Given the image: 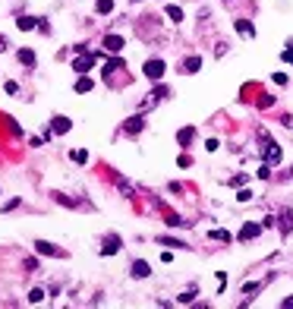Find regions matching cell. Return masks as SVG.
<instances>
[{
    "label": "cell",
    "mask_w": 293,
    "mask_h": 309,
    "mask_svg": "<svg viewBox=\"0 0 293 309\" xmlns=\"http://www.w3.org/2000/svg\"><path fill=\"white\" fill-rule=\"evenodd\" d=\"M258 139L265 142V145H262V154H265V161H268V164H278V161L284 158L281 145H278V142H271V139H268V133H265V130H258Z\"/></svg>",
    "instance_id": "cell-1"
},
{
    "label": "cell",
    "mask_w": 293,
    "mask_h": 309,
    "mask_svg": "<svg viewBox=\"0 0 293 309\" xmlns=\"http://www.w3.org/2000/svg\"><path fill=\"white\" fill-rule=\"evenodd\" d=\"M95 60H98V54H95V51H82L79 60H73V70L79 73V76H85V73L95 66Z\"/></svg>",
    "instance_id": "cell-2"
},
{
    "label": "cell",
    "mask_w": 293,
    "mask_h": 309,
    "mask_svg": "<svg viewBox=\"0 0 293 309\" xmlns=\"http://www.w3.org/2000/svg\"><path fill=\"white\" fill-rule=\"evenodd\" d=\"M35 250H38V256H54V259H63V256H66L60 246L48 243V240H35Z\"/></svg>",
    "instance_id": "cell-3"
},
{
    "label": "cell",
    "mask_w": 293,
    "mask_h": 309,
    "mask_svg": "<svg viewBox=\"0 0 293 309\" xmlns=\"http://www.w3.org/2000/svg\"><path fill=\"white\" fill-rule=\"evenodd\" d=\"M164 70H167L164 60H148V63H145V76H148L151 82H158L161 76H164Z\"/></svg>",
    "instance_id": "cell-4"
},
{
    "label": "cell",
    "mask_w": 293,
    "mask_h": 309,
    "mask_svg": "<svg viewBox=\"0 0 293 309\" xmlns=\"http://www.w3.org/2000/svg\"><path fill=\"white\" fill-rule=\"evenodd\" d=\"M50 130H54L57 136H63V133H70V130H73V120H70V117H63V114H57V117H50Z\"/></svg>",
    "instance_id": "cell-5"
},
{
    "label": "cell",
    "mask_w": 293,
    "mask_h": 309,
    "mask_svg": "<svg viewBox=\"0 0 293 309\" xmlns=\"http://www.w3.org/2000/svg\"><path fill=\"white\" fill-rule=\"evenodd\" d=\"M142 130H145V117H139V114L129 117L126 123H123V133H126V136H139Z\"/></svg>",
    "instance_id": "cell-6"
},
{
    "label": "cell",
    "mask_w": 293,
    "mask_h": 309,
    "mask_svg": "<svg viewBox=\"0 0 293 309\" xmlns=\"http://www.w3.org/2000/svg\"><path fill=\"white\" fill-rule=\"evenodd\" d=\"M278 227H281L284 237L293 230V211H290V208H281V214H278Z\"/></svg>",
    "instance_id": "cell-7"
},
{
    "label": "cell",
    "mask_w": 293,
    "mask_h": 309,
    "mask_svg": "<svg viewBox=\"0 0 293 309\" xmlns=\"http://www.w3.org/2000/svg\"><path fill=\"white\" fill-rule=\"evenodd\" d=\"M258 234H262V224H243V230H240V243H249V240H255Z\"/></svg>",
    "instance_id": "cell-8"
},
{
    "label": "cell",
    "mask_w": 293,
    "mask_h": 309,
    "mask_svg": "<svg viewBox=\"0 0 293 309\" xmlns=\"http://www.w3.org/2000/svg\"><path fill=\"white\" fill-rule=\"evenodd\" d=\"M101 45H104V51H110V54H120L126 41L120 38V35H104V41H101Z\"/></svg>",
    "instance_id": "cell-9"
},
{
    "label": "cell",
    "mask_w": 293,
    "mask_h": 309,
    "mask_svg": "<svg viewBox=\"0 0 293 309\" xmlns=\"http://www.w3.org/2000/svg\"><path fill=\"white\" fill-rule=\"evenodd\" d=\"M114 253H120V237L117 234H107L104 237V246H101V256H114Z\"/></svg>",
    "instance_id": "cell-10"
},
{
    "label": "cell",
    "mask_w": 293,
    "mask_h": 309,
    "mask_svg": "<svg viewBox=\"0 0 293 309\" xmlns=\"http://www.w3.org/2000/svg\"><path fill=\"white\" fill-rule=\"evenodd\" d=\"M151 274V268H148V262H142V259H136L133 262V278L136 281H142V278H148Z\"/></svg>",
    "instance_id": "cell-11"
},
{
    "label": "cell",
    "mask_w": 293,
    "mask_h": 309,
    "mask_svg": "<svg viewBox=\"0 0 293 309\" xmlns=\"http://www.w3.org/2000/svg\"><path fill=\"white\" fill-rule=\"evenodd\" d=\"M234 25H237V32H240L243 38H255V25L249 22V19H237Z\"/></svg>",
    "instance_id": "cell-12"
},
{
    "label": "cell",
    "mask_w": 293,
    "mask_h": 309,
    "mask_svg": "<svg viewBox=\"0 0 293 309\" xmlns=\"http://www.w3.org/2000/svg\"><path fill=\"white\" fill-rule=\"evenodd\" d=\"M199 70H202V57L199 54H193V57L183 60V73H199Z\"/></svg>",
    "instance_id": "cell-13"
},
{
    "label": "cell",
    "mask_w": 293,
    "mask_h": 309,
    "mask_svg": "<svg viewBox=\"0 0 293 309\" xmlns=\"http://www.w3.org/2000/svg\"><path fill=\"white\" fill-rule=\"evenodd\" d=\"M16 29H19V32H32V29H38V19H32V16H19V19H16Z\"/></svg>",
    "instance_id": "cell-14"
},
{
    "label": "cell",
    "mask_w": 293,
    "mask_h": 309,
    "mask_svg": "<svg viewBox=\"0 0 293 309\" xmlns=\"http://www.w3.org/2000/svg\"><path fill=\"white\" fill-rule=\"evenodd\" d=\"M50 196H54V199H57L60 205H66V208H89V205H85V202H76V199H66V196H63V193H50Z\"/></svg>",
    "instance_id": "cell-15"
},
{
    "label": "cell",
    "mask_w": 293,
    "mask_h": 309,
    "mask_svg": "<svg viewBox=\"0 0 293 309\" xmlns=\"http://www.w3.org/2000/svg\"><path fill=\"white\" fill-rule=\"evenodd\" d=\"M193 139H195V130H193V126H183V130H180V133H177V142H180V145H183V149H186V145H189V142H193Z\"/></svg>",
    "instance_id": "cell-16"
},
{
    "label": "cell",
    "mask_w": 293,
    "mask_h": 309,
    "mask_svg": "<svg viewBox=\"0 0 293 309\" xmlns=\"http://www.w3.org/2000/svg\"><path fill=\"white\" fill-rule=\"evenodd\" d=\"M92 89H95V82L89 76H79V79H76V92H79V95H85V92H92Z\"/></svg>",
    "instance_id": "cell-17"
},
{
    "label": "cell",
    "mask_w": 293,
    "mask_h": 309,
    "mask_svg": "<svg viewBox=\"0 0 293 309\" xmlns=\"http://www.w3.org/2000/svg\"><path fill=\"white\" fill-rule=\"evenodd\" d=\"M117 186H120V193H123V196H129V199H133V196H136V186H133V183H129V180H123V177H117Z\"/></svg>",
    "instance_id": "cell-18"
},
{
    "label": "cell",
    "mask_w": 293,
    "mask_h": 309,
    "mask_svg": "<svg viewBox=\"0 0 293 309\" xmlns=\"http://www.w3.org/2000/svg\"><path fill=\"white\" fill-rule=\"evenodd\" d=\"M164 13H167V19H170V22H183V10H180V6L167 3V10H164Z\"/></svg>",
    "instance_id": "cell-19"
},
{
    "label": "cell",
    "mask_w": 293,
    "mask_h": 309,
    "mask_svg": "<svg viewBox=\"0 0 293 309\" xmlns=\"http://www.w3.org/2000/svg\"><path fill=\"white\" fill-rule=\"evenodd\" d=\"M211 240H221V243H234V234H227V230H208Z\"/></svg>",
    "instance_id": "cell-20"
},
{
    "label": "cell",
    "mask_w": 293,
    "mask_h": 309,
    "mask_svg": "<svg viewBox=\"0 0 293 309\" xmlns=\"http://www.w3.org/2000/svg\"><path fill=\"white\" fill-rule=\"evenodd\" d=\"M16 57H19V60H22L25 66H35V54H32L29 48H22V51H19V54H16Z\"/></svg>",
    "instance_id": "cell-21"
},
{
    "label": "cell",
    "mask_w": 293,
    "mask_h": 309,
    "mask_svg": "<svg viewBox=\"0 0 293 309\" xmlns=\"http://www.w3.org/2000/svg\"><path fill=\"white\" fill-rule=\"evenodd\" d=\"M158 243H164V246H177V250H186L183 240H174V237H158Z\"/></svg>",
    "instance_id": "cell-22"
},
{
    "label": "cell",
    "mask_w": 293,
    "mask_h": 309,
    "mask_svg": "<svg viewBox=\"0 0 293 309\" xmlns=\"http://www.w3.org/2000/svg\"><path fill=\"white\" fill-rule=\"evenodd\" d=\"M41 300H45V290H41V287H32L29 290V303H41Z\"/></svg>",
    "instance_id": "cell-23"
},
{
    "label": "cell",
    "mask_w": 293,
    "mask_h": 309,
    "mask_svg": "<svg viewBox=\"0 0 293 309\" xmlns=\"http://www.w3.org/2000/svg\"><path fill=\"white\" fill-rule=\"evenodd\" d=\"M95 10H98V13H110V10H114V0H98Z\"/></svg>",
    "instance_id": "cell-24"
},
{
    "label": "cell",
    "mask_w": 293,
    "mask_h": 309,
    "mask_svg": "<svg viewBox=\"0 0 293 309\" xmlns=\"http://www.w3.org/2000/svg\"><path fill=\"white\" fill-rule=\"evenodd\" d=\"M167 224H170V227H186L189 221H183L180 214H167Z\"/></svg>",
    "instance_id": "cell-25"
},
{
    "label": "cell",
    "mask_w": 293,
    "mask_h": 309,
    "mask_svg": "<svg viewBox=\"0 0 293 309\" xmlns=\"http://www.w3.org/2000/svg\"><path fill=\"white\" fill-rule=\"evenodd\" d=\"M114 70H123V60H120V57H117V60H110V63L104 66V76H110Z\"/></svg>",
    "instance_id": "cell-26"
},
{
    "label": "cell",
    "mask_w": 293,
    "mask_h": 309,
    "mask_svg": "<svg viewBox=\"0 0 293 309\" xmlns=\"http://www.w3.org/2000/svg\"><path fill=\"white\" fill-rule=\"evenodd\" d=\"M170 92H167V85H158V89L151 92V101H161V98H167Z\"/></svg>",
    "instance_id": "cell-27"
},
{
    "label": "cell",
    "mask_w": 293,
    "mask_h": 309,
    "mask_svg": "<svg viewBox=\"0 0 293 309\" xmlns=\"http://www.w3.org/2000/svg\"><path fill=\"white\" fill-rule=\"evenodd\" d=\"M193 297H195V287H189V290H183V294L177 297V303H193Z\"/></svg>",
    "instance_id": "cell-28"
},
{
    "label": "cell",
    "mask_w": 293,
    "mask_h": 309,
    "mask_svg": "<svg viewBox=\"0 0 293 309\" xmlns=\"http://www.w3.org/2000/svg\"><path fill=\"white\" fill-rule=\"evenodd\" d=\"M258 290H262V284H258V281H249V284H243V294L249 297V294H258Z\"/></svg>",
    "instance_id": "cell-29"
},
{
    "label": "cell",
    "mask_w": 293,
    "mask_h": 309,
    "mask_svg": "<svg viewBox=\"0 0 293 309\" xmlns=\"http://www.w3.org/2000/svg\"><path fill=\"white\" fill-rule=\"evenodd\" d=\"M70 158L76 161V164H85V161H89V152H82V149H79V152H73Z\"/></svg>",
    "instance_id": "cell-30"
},
{
    "label": "cell",
    "mask_w": 293,
    "mask_h": 309,
    "mask_svg": "<svg viewBox=\"0 0 293 309\" xmlns=\"http://www.w3.org/2000/svg\"><path fill=\"white\" fill-rule=\"evenodd\" d=\"M3 120H6V126H10V133H13V136H22V130H19V123H16V120H13V117H3Z\"/></svg>",
    "instance_id": "cell-31"
},
{
    "label": "cell",
    "mask_w": 293,
    "mask_h": 309,
    "mask_svg": "<svg viewBox=\"0 0 293 309\" xmlns=\"http://www.w3.org/2000/svg\"><path fill=\"white\" fill-rule=\"evenodd\" d=\"M258 177H262V180H268V177H271V164H268V161H265V164L258 167Z\"/></svg>",
    "instance_id": "cell-32"
},
{
    "label": "cell",
    "mask_w": 293,
    "mask_h": 309,
    "mask_svg": "<svg viewBox=\"0 0 293 309\" xmlns=\"http://www.w3.org/2000/svg\"><path fill=\"white\" fill-rule=\"evenodd\" d=\"M246 180H249L246 174H237V177H230V186H243V183H246Z\"/></svg>",
    "instance_id": "cell-33"
},
{
    "label": "cell",
    "mask_w": 293,
    "mask_h": 309,
    "mask_svg": "<svg viewBox=\"0 0 293 309\" xmlns=\"http://www.w3.org/2000/svg\"><path fill=\"white\" fill-rule=\"evenodd\" d=\"M19 202H22V199H10V202H6L0 211H13V208H19Z\"/></svg>",
    "instance_id": "cell-34"
},
{
    "label": "cell",
    "mask_w": 293,
    "mask_h": 309,
    "mask_svg": "<svg viewBox=\"0 0 293 309\" xmlns=\"http://www.w3.org/2000/svg\"><path fill=\"white\" fill-rule=\"evenodd\" d=\"M3 89H6V95H19V85H16V82H6Z\"/></svg>",
    "instance_id": "cell-35"
},
{
    "label": "cell",
    "mask_w": 293,
    "mask_h": 309,
    "mask_svg": "<svg viewBox=\"0 0 293 309\" xmlns=\"http://www.w3.org/2000/svg\"><path fill=\"white\" fill-rule=\"evenodd\" d=\"M177 164H180V167H189V164H193V158H189V154H180Z\"/></svg>",
    "instance_id": "cell-36"
},
{
    "label": "cell",
    "mask_w": 293,
    "mask_h": 309,
    "mask_svg": "<svg viewBox=\"0 0 293 309\" xmlns=\"http://www.w3.org/2000/svg\"><path fill=\"white\" fill-rule=\"evenodd\" d=\"M237 199H240V202H249V199H252V193H249V190H240Z\"/></svg>",
    "instance_id": "cell-37"
},
{
    "label": "cell",
    "mask_w": 293,
    "mask_h": 309,
    "mask_svg": "<svg viewBox=\"0 0 293 309\" xmlns=\"http://www.w3.org/2000/svg\"><path fill=\"white\" fill-rule=\"evenodd\" d=\"M271 79H274V82H278V85H287V76H284V73H274V76H271Z\"/></svg>",
    "instance_id": "cell-38"
},
{
    "label": "cell",
    "mask_w": 293,
    "mask_h": 309,
    "mask_svg": "<svg viewBox=\"0 0 293 309\" xmlns=\"http://www.w3.org/2000/svg\"><path fill=\"white\" fill-rule=\"evenodd\" d=\"M218 145H221L218 139H208V142H205V149H208V152H218Z\"/></svg>",
    "instance_id": "cell-39"
},
{
    "label": "cell",
    "mask_w": 293,
    "mask_h": 309,
    "mask_svg": "<svg viewBox=\"0 0 293 309\" xmlns=\"http://www.w3.org/2000/svg\"><path fill=\"white\" fill-rule=\"evenodd\" d=\"M281 306H284V309H293V297H284V300H281Z\"/></svg>",
    "instance_id": "cell-40"
},
{
    "label": "cell",
    "mask_w": 293,
    "mask_h": 309,
    "mask_svg": "<svg viewBox=\"0 0 293 309\" xmlns=\"http://www.w3.org/2000/svg\"><path fill=\"white\" fill-rule=\"evenodd\" d=\"M6 45H10V41H6L3 35H0V54H3V51H6Z\"/></svg>",
    "instance_id": "cell-41"
}]
</instances>
